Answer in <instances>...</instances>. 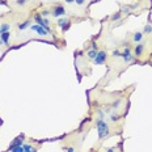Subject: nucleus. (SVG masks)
<instances>
[{
  "instance_id": "13",
  "label": "nucleus",
  "mask_w": 152,
  "mask_h": 152,
  "mask_svg": "<svg viewBox=\"0 0 152 152\" xmlns=\"http://www.w3.org/2000/svg\"><path fill=\"white\" fill-rule=\"evenodd\" d=\"M9 28H11V25H9L8 23H3V24H0V34L5 33V31H9Z\"/></svg>"
},
{
  "instance_id": "20",
  "label": "nucleus",
  "mask_w": 152,
  "mask_h": 152,
  "mask_svg": "<svg viewBox=\"0 0 152 152\" xmlns=\"http://www.w3.org/2000/svg\"><path fill=\"white\" fill-rule=\"evenodd\" d=\"M121 104H122V100H115V101H114V104L112 105V107H113V109H118Z\"/></svg>"
},
{
  "instance_id": "23",
  "label": "nucleus",
  "mask_w": 152,
  "mask_h": 152,
  "mask_svg": "<svg viewBox=\"0 0 152 152\" xmlns=\"http://www.w3.org/2000/svg\"><path fill=\"white\" fill-rule=\"evenodd\" d=\"M16 4H17L18 7H24V5L26 4V0H16Z\"/></svg>"
},
{
  "instance_id": "27",
  "label": "nucleus",
  "mask_w": 152,
  "mask_h": 152,
  "mask_svg": "<svg viewBox=\"0 0 152 152\" xmlns=\"http://www.w3.org/2000/svg\"><path fill=\"white\" fill-rule=\"evenodd\" d=\"M105 152H115V150H114V148H107Z\"/></svg>"
},
{
  "instance_id": "1",
  "label": "nucleus",
  "mask_w": 152,
  "mask_h": 152,
  "mask_svg": "<svg viewBox=\"0 0 152 152\" xmlns=\"http://www.w3.org/2000/svg\"><path fill=\"white\" fill-rule=\"evenodd\" d=\"M96 130H97V135H99V139L100 140H104L110 132V129H109V125L104 121L102 118H99L96 121Z\"/></svg>"
},
{
  "instance_id": "18",
  "label": "nucleus",
  "mask_w": 152,
  "mask_h": 152,
  "mask_svg": "<svg viewBox=\"0 0 152 152\" xmlns=\"http://www.w3.org/2000/svg\"><path fill=\"white\" fill-rule=\"evenodd\" d=\"M23 144H24V138H17L12 145H23Z\"/></svg>"
},
{
  "instance_id": "15",
  "label": "nucleus",
  "mask_w": 152,
  "mask_h": 152,
  "mask_svg": "<svg viewBox=\"0 0 152 152\" xmlns=\"http://www.w3.org/2000/svg\"><path fill=\"white\" fill-rule=\"evenodd\" d=\"M9 152H24V147L23 145H12Z\"/></svg>"
},
{
  "instance_id": "21",
  "label": "nucleus",
  "mask_w": 152,
  "mask_h": 152,
  "mask_svg": "<svg viewBox=\"0 0 152 152\" xmlns=\"http://www.w3.org/2000/svg\"><path fill=\"white\" fill-rule=\"evenodd\" d=\"M39 15L42 16V17H47V16H49V15H51V12H49V11H47V9H42V11L39 12Z\"/></svg>"
},
{
  "instance_id": "5",
  "label": "nucleus",
  "mask_w": 152,
  "mask_h": 152,
  "mask_svg": "<svg viewBox=\"0 0 152 152\" xmlns=\"http://www.w3.org/2000/svg\"><path fill=\"white\" fill-rule=\"evenodd\" d=\"M51 15L56 18H61L63 16H66V8L63 5H55L53 9H51Z\"/></svg>"
},
{
  "instance_id": "10",
  "label": "nucleus",
  "mask_w": 152,
  "mask_h": 152,
  "mask_svg": "<svg viewBox=\"0 0 152 152\" xmlns=\"http://www.w3.org/2000/svg\"><path fill=\"white\" fill-rule=\"evenodd\" d=\"M142 39H143V33H142V31H137V33H134V36H132V41H134L135 43H140Z\"/></svg>"
},
{
  "instance_id": "25",
  "label": "nucleus",
  "mask_w": 152,
  "mask_h": 152,
  "mask_svg": "<svg viewBox=\"0 0 152 152\" xmlns=\"http://www.w3.org/2000/svg\"><path fill=\"white\" fill-rule=\"evenodd\" d=\"M66 152H75V150H74V147H68L67 150H66Z\"/></svg>"
},
{
  "instance_id": "4",
  "label": "nucleus",
  "mask_w": 152,
  "mask_h": 152,
  "mask_svg": "<svg viewBox=\"0 0 152 152\" xmlns=\"http://www.w3.org/2000/svg\"><path fill=\"white\" fill-rule=\"evenodd\" d=\"M30 29L33 30V31H36L38 36H41V37H47V36L50 34V31H49V30L45 29L43 26H41V25H38V24H31Z\"/></svg>"
},
{
  "instance_id": "3",
  "label": "nucleus",
  "mask_w": 152,
  "mask_h": 152,
  "mask_svg": "<svg viewBox=\"0 0 152 152\" xmlns=\"http://www.w3.org/2000/svg\"><path fill=\"white\" fill-rule=\"evenodd\" d=\"M106 58H107L106 51L100 50V51H97V55H96V58L93 59V63L96 66H101V64H104V63L106 62Z\"/></svg>"
},
{
  "instance_id": "28",
  "label": "nucleus",
  "mask_w": 152,
  "mask_h": 152,
  "mask_svg": "<svg viewBox=\"0 0 152 152\" xmlns=\"http://www.w3.org/2000/svg\"><path fill=\"white\" fill-rule=\"evenodd\" d=\"M151 66H152V63H151Z\"/></svg>"
},
{
  "instance_id": "9",
  "label": "nucleus",
  "mask_w": 152,
  "mask_h": 152,
  "mask_svg": "<svg viewBox=\"0 0 152 152\" xmlns=\"http://www.w3.org/2000/svg\"><path fill=\"white\" fill-rule=\"evenodd\" d=\"M9 38H11V33H9V31H5V33L0 34V45L9 46Z\"/></svg>"
},
{
  "instance_id": "26",
  "label": "nucleus",
  "mask_w": 152,
  "mask_h": 152,
  "mask_svg": "<svg viewBox=\"0 0 152 152\" xmlns=\"http://www.w3.org/2000/svg\"><path fill=\"white\" fill-rule=\"evenodd\" d=\"M66 3H67V4H74L75 3V0H64Z\"/></svg>"
},
{
  "instance_id": "11",
  "label": "nucleus",
  "mask_w": 152,
  "mask_h": 152,
  "mask_svg": "<svg viewBox=\"0 0 152 152\" xmlns=\"http://www.w3.org/2000/svg\"><path fill=\"white\" fill-rule=\"evenodd\" d=\"M31 26V21L30 20H26V21H24V23H20L17 25V28L20 30H25V29H28V28H30Z\"/></svg>"
},
{
  "instance_id": "6",
  "label": "nucleus",
  "mask_w": 152,
  "mask_h": 152,
  "mask_svg": "<svg viewBox=\"0 0 152 152\" xmlns=\"http://www.w3.org/2000/svg\"><path fill=\"white\" fill-rule=\"evenodd\" d=\"M56 25H58L59 28H62V31H66V30L69 29V26H71V21H69L67 17H64V16H63V17H61L58 20Z\"/></svg>"
},
{
  "instance_id": "8",
  "label": "nucleus",
  "mask_w": 152,
  "mask_h": 152,
  "mask_svg": "<svg viewBox=\"0 0 152 152\" xmlns=\"http://www.w3.org/2000/svg\"><path fill=\"white\" fill-rule=\"evenodd\" d=\"M143 51H144V45L143 43H137L135 45V47H134V54L132 55L134 56H137V58H140L142 55H143Z\"/></svg>"
},
{
  "instance_id": "16",
  "label": "nucleus",
  "mask_w": 152,
  "mask_h": 152,
  "mask_svg": "<svg viewBox=\"0 0 152 152\" xmlns=\"http://www.w3.org/2000/svg\"><path fill=\"white\" fill-rule=\"evenodd\" d=\"M144 34H152V25L151 24H145V26H144Z\"/></svg>"
},
{
  "instance_id": "17",
  "label": "nucleus",
  "mask_w": 152,
  "mask_h": 152,
  "mask_svg": "<svg viewBox=\"0 0 152 152\" xmlns=\"http://www.w3.org/2000/svg\"><path fill=\"white\" fill-rule=\"evenodd\" d=\"M109 122H118L119 121V115H115V114H112V115L107 118Z\"/></svg>"
},
{
  "instance_id": "2",
  "label": "nucleus",
  "mask_w": 152,
  "mask_h": 152,
  "mask_svg": "<svg viewBox=\"0 0 152 152\" xmlns=\"http://www.w3.org/2000/svg\"><path fill=\"white\" fill-rule=\"evenodd\" d=\"M34 21H36V24L41 25V26H43L45 29H47L50 31V21L47 20V17H42L39 13L34 16Z\"/></svg>"
},
{
  "instance_id": "7",
  "label": "nucleus",
  "mask_w": 152,
  "mask_h": 152,
  "mask_svg": "<svg viewBox=\"0 0 152 152\" xmlns=\"http://www.w3.org/2000/svg\"><path fill=\"white\" fill-rule=\"evenodd\" d=\"M121 58L123 59V62L125 63H132V61H134V55H132V53L130 51L129 47H126V49L123 50Z\"/></svg>"
},
{
  "instance_id": "12",
  "label": "nucleus",
  "mask_w": 152,
  "mask_h": 152,
  "mask_svg": "<svg viewBox=\"0 0 152 152\" xmlns=\"http://www.w3.org/2000/svg\"><path fill=\"white\" fill-rule=\"evenodd\" d=\"M23 147H24V152H37V147H34V145L29 143H24Z\"/></svg>"
},
{
  "instance_id": "24",
  "label": "nucleus",
  "mask_w": 152,
  "mask_h": 152,
  "mask_svg": "<svg viewBox=\"0 0 152 152\" xmlns=\"http://www.w3.org/2000/svg\"><path fill=\"white\" fill-rule=\"evenodd\" d=\"M76 5H79V7H83V5L85 4V0H75Z\"/></svg>"
},
{
  "instance_id": "14",
  "label": "nucleus",
  "mask_w": 152,
  "mask_h": 152,
  "mask_svg": "<svg viewBox=\"0 0 152 152\" xmlns=\"http://www.w3.org/2000/svg\"><path fill=\"white\" fill-rule=\"evenodd\" d=\"M96 55H97V50L91 49V50H88V51H87V56H88L89 59H92V61L96 58Z\"/></svg>"
},
{
  "instance_id": "19",
  "label": "nucleus",
  "mask_w": 152,
  "mask_h": 152,
  "mask_svg": "<svg viewBox=\"0 0 152 152\" xmlns=\"http://www.w3.org/2000/svg\"><path fill=\"white\" fill-rule=\"evenodd\" d=\"M121 17H122V12H118V13L112 16V21H117V20H119Z\"/></svg>"
},
{
  "instance_id": "22",
  "label": "nucleus",
  "mask_w": 152,
  "mask_h": 152,
  "mask_svg": "<svg viewBox=\"0 0 152 152\" xmlns=\"http://www.w3.org/2000/svg\"><path fill=\"white\" fill-rule=\"evenodd\" d=\"M113 56H114V58H121L122 53L119 51V50H114V51H113Z\"/></svg>"
}]
</instances>
